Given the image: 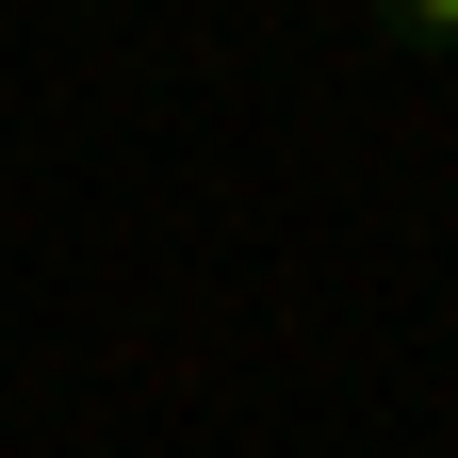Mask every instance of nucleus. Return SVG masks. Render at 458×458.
<instances>
[{
    "label": "nucleus",
    "mask_w": 458,
    "mask_h": 458,
    "mask_svg": "<svg viewBox=\"0 0 458 458\" xmlns=\"http://www.w3.org/2000/svg\"><path fill=\"white\" fill-rule=\"evenodd\" d=\"M360 17H377L393 49H458V0H360Z\"/></svg>",
    "instance_id": "f257e3e1"
}]
</instances>
